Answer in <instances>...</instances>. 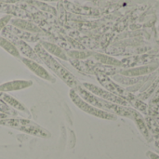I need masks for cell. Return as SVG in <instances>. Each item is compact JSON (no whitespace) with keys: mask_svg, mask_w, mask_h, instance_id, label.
I'll use <instances>...</instances> for the list:
<instances>
[{"mask_svg":"<svg viewBox=\"0 0 159 159\" xmlns=\"http://www.w3.org/2000/svg\"><path fill=\"white\" fill-rule=\"evenodd\" d=\"M0 113L5 114L10 117H18L19 116V114L16 112V110L13 109L12 107H10L8 104H7L1 99H0Z\"/></svg>","mask_w":159,"mask_h":159,"instance_id":"cell-18","label":"cell"},{"mask_svg":"<svg viewBox=\"0 0 159 159\" xmlns=\"http://www.w3.org/2000/svg\"><path fill=\"white\" fill-rule=\"evenodd\" d=\"M146 156H147V157L149 159H159L158 155L154 153V152H151V151L146 152Z\"/></svg>","mask_w":159,"mask_h":159,"instance_id":"cell-23","label":"cell"},{"mask_svg":"<svg viewBox=\"0 0 159 159\" xmlns=\"http://www.w3.org/2000/svg\"><path fill=\"white\" fill-rule=\"evenodd\" d=\"M96 76H97V79L100 82V84L106 90H108V91H110V92H112V93H114V94L123 98V96H124V89H122V88H120L117 84H116V82H113L105 74L98 71V72H96Z\"/></svg>","mask_w":159,"mask_h":159,"instance_id":"cell-8","label":"cell"},{"mask_svg":"<svg viewBox=\"0 0 159 159\" xmlns=\"http://www.w3.org/2000/svg\"><path fill=\"white\" fill-rule=\"evenodd\" d=\"M136 124L138 129L140 130V132L143 134V136L147 140V141H150L152 139V135L149 131V129L147 127V124H146V120L143 117V116L140 114V112H138L137 110H134L132 109V112H131V117H130Z\"/></svg>","mask_w":159,"mask_h":159,"instance_id":"cell-11","label":"cell"},{"mask_svg":"<svg viewBox=\"0 0 159 159\" xmlns=\"http://www.w3.org/2000/svg\"><path fill=\"white\" fill-rule=\"evenodd\" d=\"M67 54L73 59H84L88 56L87 53L81 52V51H69Z\"/></svg>","mask_w":159,"mask_h":159,"instance_id":"cell-21","label":"cell"},{"mask_svg":"<svg viewBox=\"0 0 159 159\" xmlns=\"http://www.w3.org/2000/svg\"><path fill=\"white\" fill-rule=\"evenodd\" d=\"M34 49L37 56L39 57V59L41 60V61L47 67H48L57 76H59L68 87H70L71 89H75L79 85L77 79L65 67H63V65H61L52 55H50L42 47L40 42L34 46Z\"/></svg>","mask_w":159,"mask_h":159,"instance_id":"cell-2","label":"cell"},{"mask_svg":"<svg viewBox=\"0 0 159 159\" xmlns=\"http://www.w3.org/2000/svg\"><path fill=\"white\" fill-rule=\"evenodd\" d=\"M159 106V86L157 89V91L155 95L153 96V99L151 100L150 105L148 107V112L149 111H158Z\"/></svg>","mask_w":159,"mask_h":159,"instance_id":"cell-19","label":"cell"},{"mask_svg":"<svg viewBox=\"0 0 159 159\" xmlns=\"http://www.w3.org/2000/svg\"><path fill=\"white\" fill-rule=\"evenodd\" d=\"M6 28L16 37H18L19 39H21L25 42H37L40 40V37L38 36V34H32L23 30H20L15 26H13L12 24H7L6 26Z\"/></svg>","mask_w":159,"mask_h":159,"instance_id":"cell-12","label":"cell"},{"mask_svg":"<svg viewBox=\"0 0 159 159\" xmlns=\"http://www.w3.org/2000/svg\"><path fill=\"white\" fill-rule=\"evenodd\" d=\"M40 44L42 45V47L52 56H56L61 60H64L66 61L68 59L67 57V54L63 51V49L59 47L58 45L54 44V43H51V42H48V41H40Z\"/></svg>","mask_w":159,"mask_h":159,"instance_id":"cell-14","label":"cell"},{"mask_svg":"<svg viewBox=\"0 0 159 159\" xmlns=\"http://www.w3.org/2000/svg\"><path fill=\"white\" fill-rule=\"evenodd\" d=\"M0 125L5 127H9L18 129L20 131H22L24 133L43 139H48L51 137V134L48 130H47L46 129L42 128L41 126L35 124L34 122L27 118L9 117L7 119L0 121Z\"/></svg>","mask_w":159,"mask_h":159,"instance_id":"cell-3","label":"cell"},{"mask_svg":"<svg viewBox=\"0 0 159 159\" xmlns=\"http://www.w3.org/2000/svg\"><path fill=\"white\" fill-rule=\"evenodd\" d=\"M33 86L31 80H12L7 81L0 85V92H9L22 90Z\"/></svg>","mask_w":159,"mask_h":159,"instance_id":"cell-10","label":"cell"},{"mask_svg":"<svg viewBox=\"0 0 159 159\" xmlns=\"http://www.w3.org/2000/svg\"><path fill=\"white\" fill-rule=\"evenodd\" d=\"M145 120H146V124H147V127L149 129L151 135L153 136L157 145L159 147V126L150 116H148Z\"/></svg>","mask_w":159,"mask_h":159,"instance_id":"cell-17","label":"cell"},{"mask_svg":"<svg viewBox=\"0 0 159 159\" xmlns=\"http://www.w3.org/2000/svg\"><path fill=\"white\" fill-rule=\"evenodd\" d=\"M82 86L87 89L89 90V92H91L92 94L105 100V101H108L110 102H113V103H116V104H119V105H122V106H128L129 103L128 102L123 99L122 97L120 96H117L102 88H100L96 85H93V84H90V83H83Z\"/></svg>","mask_w":159,"mask_h":159,"instance_id":"cell-6","label":"cell"},{"mask_svg":"<svg viewBox=\"0 0 159 159\" xmlns=\"http://www.w3.org/2000/svg\"><path fill=\"white\" fill-rule=\"evenodd\" d=\"M10 116H7V115H5V114H2V113H0V121H2V120H5V119H7V118H9Z\"/></svg>","mask_w":159,"mask_h":159,"instance_id":"cell-24","label":"cell"},{"mask_svg":"<svg viewBox=\"0 0 159 159\" xmlns=\"http://www.w3.org/2000/svg\"><path fill=\"white\" fill-rule=\"evenodd\" d=\"M69 97H70L71 101L73 102V103L86 114H89L90 116H93L95 117L104 119V120H116V118H117L116 115L111 114L109 112H105L103 110H101V109L94 107L91 104L88 103L73 89H71L69 91Z\"/></svg>","mask_w":159,"mask_h":159,"instance_id":"cell-4","label":"cell"},{"mask_svg":"<svg viewBox=\"0 0 159 159\" xmlns=\"http://www.w3.org/2000/svg\"><path fill=\"white\" fill-rule=\"evenodd\" d=\"M10 24H12L13 26H15L20 30H23V31H26V32H29L32 34H45L44 30H42L39 26H37L36 24H34L32 21L26 20L21 18H12V20H10Z\"/></svg>","mask_w":159,"mask_h":159,"instance_id":"cell-9","label":"cell"},{"mask_svg":"<svg viewBox=\"0 0 159 159\" xmlns=\"http://www.w3.org/2000/svg\"><path fill=\"white\" fill-rule=\"evenodd\" d=\"M123 98L128 102V103H130L133 105L135 109H137L139 112H142L143 114L148 115V106L138 97L132 95L131 93H127L126 95L123 96Z\"/></svg>","mask_w":159,"mask_h":159,"instance_id":"cell-15","label":"cell"},{"mask_svg":"<svg viewBox=\"0 0 159 159\" xmlns=\"http://www.w3.org/2000/svg\"><path fill=\"white\" fill-rule=\"evenodd\" d=\"M11 20H12L11 15H5L2 18H0V32H2L5 29V27L10 22Z\"/></svg>","mask_w":159,"mask_h":159,"instance_id":"cell-20","label":"cell"},{"mask_svg":"<svg viewBox=\"0 0 159 159\" xmlns=\"http://www.w3.org/2000/svg\"><path fill=\"white\" fill-rule=\"evenodd\" d=\"M0 99L3 100L7 104H8L10 107H12L16 111L25 114L27 116V117H31V115H30L28 109L25 107V105L22 102H20V101H18L17 99H15L13 96L7 94V92H0Z\"/></svg>","mask_w":159,"mask_h":159,"instance_id":"cell-13","label":"cell"},{"mask_svg":"<svg viewBox=\"0 0 159 159\" xmlns=\"http://www.w3.org/2000/svg\"><path fill=\"white\" fill-rule=\"evenodd\" d=\"M3 32V36H6L7 35V39H8L18 49V51L20 52V54H22L24 56V58H27V59H30V60H33L38 63L42 62L41 60L39 59V57L37 56V54L35 53L34 49L30 47V45H28L27 42L21 40V39H19L18 37H16L15 35H13L6 27L5 29L2 31Z\"/></svg>","mask_w":159,"mask_h":159,"instance_id":"cell-5","label":"cell"},{"mask_svg":"<svg viewBox=\"0 0 159 159\" xmlns=\"http://www.w3.org/2000/svg\"><path fill=\"white\" fill-rule=\"evenodd\" d=\"M76 91V93L88 103L91 104L94 107H97L101 110H103L105 112H109L111 114L114 115H117V116H121L124 117H128L130 118L131 117V112L132 109L129 108L127 106H122L116 103H113L110 102L108 101H105L94 94H92L91 92H89V90H87L82 85H78L75 89H73Z\"/></svg>","mask_w":159,"mask_h":159,"instance_id":"cell-1","label":"cell"},{"mask_svg":"<svg viewBox=\"0 0 159 159\" xmlns=\"http://www.w3.org/2000/svg\"><path fill=\"white\" fill-rule=\"evenodd\" d=\"M0 48H2L5 51H7L8 54H10L11 56L15 57V58H20V54L18 51L17 48L6 37L4 36H0Z\"/></svg>","mask_w":159,"mask_h":159,"instance_id":"cell-16","label":"cell"},{"mask_svg":"<svg viewBox=\"0 0 159 159\" xmlns=\"http://www.w3.org/2000/svg\"><path fill=\"white\" fill-rule=\"evenodd\" d=\"M148 116H150L155 121L156 123L159 126V113L158 111H149L148 112Z\"/></svg>","mask_w":159,"mask_h":159,"instance_id":"cell-22","label":"cell"},{"mask_svg":"<svg viewBox=\"0 0 159 159\" xmlns=\"http://www.w3.org/2000/svg\"><path fill=\"white\" fill-rule=\"evenodd\" d=\"M21 61L31 72H33L36 76L40 77L41 79L51 82V83L56 82V78L52 75H50L42 65H40V63H38L33 60L24 58V57L23 58L21 57Z\"/></svg>","mask_w":159,"mask_h":159,"instance_id":"cell-7","label":"cell"}]
</instances>
